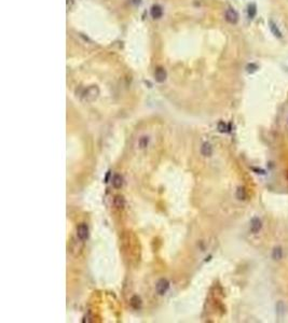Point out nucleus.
I'll list each match as a JSON object with an SVG mask.
<instances>
[{
    "mask_svg": "<svg viewBox=\"0 0 288 323\" xmlns=\"http://www.w3.org/2000/svg\"><path fill=\"white\" fill-rule=\"evenodd\" d=\"M269 27H270L271 32H272L276 38H282V37H283V34H282L278 26L275 24V22L273 21V19H270V21H269Z\"/></svg>",
    "mask_w": 288,
    "mask_h": 323,
    "instance_id": "nucleus-7",
    "label": "nucleus"
},
{
    "mask_svg": "<svg viewBox=\"0 0 288 323\" xmlns=\"http://www.w3.org/2000/svg\"><path fill=\"white\" fill-rule=\"evenodd\" d=\"M225 19L227 21V23L231 24V25H235L238 22V13L234 9L228 8L225 12Z\"/></svg>",
    "mask_w": 288,
    "mask_h": 323,
    "instance_id": "nucleus-2",
    "label": "nucleus"
},
{
    "mask_svg": "<svg viewBox=\"0 0 288 323\" xmlns=\"http://www.w3.org/2000/svg\"><path fill=\"white\" fill-rule=\"evenodd\" d=\"M227 124H225V122H220L218 124V129L219 131H221V133H225V131H227Z\"/></svg>",
    "mask_w": 288,
    "mask_h": 323,
    "instance_id": "nucleus-17",
    "label": "nucleus"
},
{
    "mask_svg": "<svg viewBox=\"0 0 288 323\" xmlns=\"http://www.w3.org/2000/svg\"><path fill=\"white\" fill-rule=\"evenodd\" d=\"M99 95V88L97 85H91L87 88H85L82 94V99L87 102H92L94 101Z\"/></svg>",
    "mask_w": 288,
    "mask_h": 323,
    "instance_id": "nucleus-1",
    "label": "nucleus"
},
{
    "mask_svg": "<svg viewBox=\"0 0 288 323\" xmlns=\"http://www.w3.org/2000/svg\"><path fill=\"white\" fill-rule=\"evenodd\" d=\"M201 153L204 155V156H210L213 153V146L210 143H208V142H205V143L202 146L201 148Z\"/></svg>",
    "mask_w": 288,
    "mask_h": 323,
    "instance_id": "nucleus-9",
    "label": "nucleus"
},
{
    "mask_svg": "<svg viewBox=\"0 0 288 323\" xmlns=\"http://www.w3.org/2000/svg\"><path fill=\"white\" fill-rule=\"evenodd\" d=\"M262 227V223L258 217H254L250 223V230L253 233H258Z\"/></svg>",
    "mask_w": 288,
    "mask_h": 323,
    "instance_id": "nucleus-8",
    "label": "nucleus"
},
{
    "mask_svg": "<svg viewBox=\"0 0 288 323\" xmlns=\"http://www.w3.org/2000/svg\"><path fill=\"white\" fill-rule=\"evenodd\" d=\"M131 305H132L133 307L135 308V309H138V308H140V306H141L140 298H139L138 296H133L132 299H131Z\"/></svg>",
    "mask_w": 288,
    "mask_h": 323,
    "instance_id": "nucleus-13",
    "label": "nucleus"
},
{
    "mask_svg": "<svg viewBox=\"0 0 288 323\" xmlns=\"http://www.w3.org/2000/svg\"><path fill=\"white\" fill-rule=\"evenodd\" d=\"M150 15L153 19H160L163 16V8L160 4H153L150 8Z\"/></svg>",
    "mask_w": 288,
    "mask_h": 323,
    "instance_id": "nucleus-6",
    "label": "nucleus"
},
{
    "mask_svg": "<svg viewBox=\"0 0 288 323\" xmlns=\"http://www.w3.org/2000/svg\"><path fill=\"white\" fill-rule=\"evenodd\" d=\"M286 178H287V180H288V170L286 171Z\"/></svg>",
    "mask_w": 288,
    "mask_h": 323,
    "instance_id": "nucleus-19",
    "label": "nucleus"
},
{
    "mask_svg": "<svg viewBox=\"0 0 288 323\" xmlns=\"http://www.w3.org/2000/svg\"><path fill=\"white\" fill-rule=\"evenodd\" d=\"M77 236L81 240H85L89 236V227L87 224L82 223L77 227Z\"/></svg>",
    "mask_w": 288,
    "mask_h": 323,
    "instance_id": "nucleus-5",
    "label": "nucleus"
},
{
    "mask_svg": "<svg viewBox=\"0 0 288 323\" xmlns=\"http://www.w3.org/2000/svg\"><path fill=\"white\" fill-rule=\"evenodd\" d=\"M154 78H156V82H159V83H163L167 78V72H166V70H165V68H163V67H161V66L156 67V70H154Z\"/></svg>",
    "mask_w": 288,
    "mask_h": 323,
    "instance_id": "nucleus-3",
    "label": "nucleus"
},
{
    "mask_svg": "<svg viewBox=\"0 0 288 323\" xmlns=\"http://www.w3.org/2000/svg\"><path fill=\"white\" fill-rule=\"evenodd\" d=\"M247 14H248V17L250 19H253L256 16V14H257V6H256L255 3H250L247 6Z\"/></svg>",
    "mask_w": 288,
    "mask_h": 323,
    "instance_id": "nucleus-11",
    "label": "nucleus"
},
{
    "mask_svg": "<svg viewBox=\"0 0 288 323\" xmlns=\"http://www.w3.org/2000/svg\"><path fill=\"white\" fill-rule=\"evenodd\" d=\"M168 288H169V282L167 281L166 279H160L156 286V292L160 295H164L165 293L168 291Z\"/></svg>",
    "mask_w": 288,
    "mask_h": 323,
    "instance_id": "nucleus-4",
    "label": "nucleus"
},
{
    "mask_svg": "<svg viewBox=\"0 0 288 323\" xmlns=\"http://www.w3.org/2000/svg\"><path fill=\"white\" fill-rule=\"evenodd\" d=\"M236 197L240 200H244L246 198V192H245L244 187H238L236 189Z\"/></svg>",
    "mask_w": 288,
    "mask_h": 323,
    "instance_id": "nucleus-15",
    "label": "nucleus"
},
{
    "mask_svg": "<svg viewBox=\"0 0 288 323\" xmlns=\"http://www.w3.org/2000/svg\"><path fill=\"white\" fill-rule=\"evenodd\" d=\"M257 68L258 67L256 64H249L248 66H247V71H248V72H253V71L257 70Z\"/></svg>",
    "mask_w": 288,
    "mask_h": 323,
    "instance_id": "nucleus-18",
    "label": "nucleus"
},
{
    "mask_svg": "<svg viewBox=\"0 0 288 323\" xmlns=\"http://www.w3.org/2000/svg\"><path fill=\"white\" fill-rule=\"evenodd\" d=\"M148 141H149L148 137H143V138H141L140 141H139V144H140V148H146V146H148Z\"/></svg>",
    "mask_w": 288,
    "mask_h": 323,
    "instance_id": "nucleus-16",
    "label": "nucleus"
},
{
    "mask_svg": "<svg viewBox=\"0 0 288 323\" xmlns=\"http://www.w3.org/2000/svg\"><path fill=\"white\" fill-rule=\"evenodd\" d=\"M282 255H283V251H282L281 247H276L272 252V256L274 260H281Z\"/></svg>",
    "mask_w": 288,
    "mask_h": 323,
    "instance_id": "nucleus-12",
    "label": "nucleus"
},
{
    "mask_svg": "<svg viewBox=\"0 0 288 323\" xmlns=\"http://www.w3.org/2000/svg\"><path fill=\"white\" fill-rule=\"evenodd\" d=\"M124 205H125V199H124L122 196H117L115 198V206L118 208H123Z\"/></svg>",
    "mask_w": 288,
    "mask_h": 323,
    "instance_id": "nucleus-14",
    "label": "nucleus"
},
{
    "mask_svg": "<svg viewBox=\"0 0 288 323\" xmlns=\"http://www.w3.org/2000/svg\"><path fill=\"white\" fill-rule=\"evenodd\" d=\"M112 185L116 189H120L123 185V178L120 174H115L112 178Z\"/></svg>",
    "mask_w": 288,
    "mask_h": 323,
    "instance_id": "nucleus-10",
    "label": "nucleus"
}]
</instances>
